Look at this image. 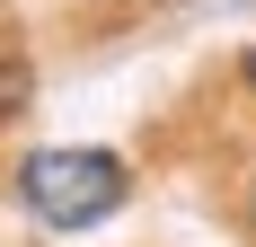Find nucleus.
Masks as SVG:
<instances>
[{
    "label": "nucleus",
    "mask_w": 256,
    "mask_h": 247,
    "mask_svg": "<svg viewBox=\"0 0 256 247\" xmlns=\"http://www.w3.org/2000/svg\"><path fill=\"white\" fill-rule=\"evenodd\" d=\"M18 194H26V212L44 230H98V221H115L124 212V194H132V176H124V159L115 150H36L18 168Z\"/></svg>",
    "instance_id": "obj_1"
},
{
    "label": "nucleus",
    "mask_w": 256,
    "mask_h": 247,
    "mask_svg": "<svg viewBox=\"0 0 256 247\" xmlns=\"http://www.w3.org/2000/svg\"><path fill=\"white\" fill-rule=\"evenodd\" d=\"M26 98H36V71L26 62H0V115H18Z\"/></svg>",
    "instance_id": "obj_2"
},
{
    "label": "nucleus",
    "mask_w": 256,
    "mask_h": 247,
    "mask_svg": "<svg viewBox=\"0 0 256 247\" xmlns=\"http://www.w3.org/2000/svg\"><path fill=\"white\" fill-rule=\"evenodd\" d=\"M238 80H248V88H256V44H248V53H238Z\"/></svg>",
    "instance_id": "obj_3"
}]
</instances>
